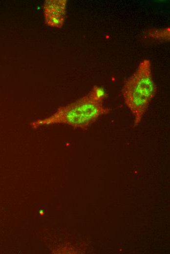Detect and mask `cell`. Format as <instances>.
Segmentation results:
<instances>
[{"mask_svg": "<svg viewBox=\"0 0 170 254\" xmlns=\"http://www.w3.org/2000/svg\"><path fill=\"white\" fill-rule=\"evenodd\" d=\"M105 99L98 95L92 88L80 99L60 107L50 116L30 123L33 129L55 124H65L86 129L100 117L109 113L110 109L104 105Z\"/></svg>", "mask_w": 170, "mask_h": 254, "instance_id": "obj_1", "label": "cell"}, {"mask_svg": "<svg viewBox=\"0 0 170 254\" xmlns=\"http://www.w3.org/2000/svg\"><path fill=\"white\" fill-rule=\"evenodd\" d=\"M122 92L126 105L134 116V125L138 126L156 92L149 60L144 59L140 63L126 80Z\"/></svg>", "mask_w": 170, "mask_h": 254, "instance_id": "obj_2", "label": "cell"}, {"mask_svg": "<svg viewBox=\"0 0 170 254\" xmlns=\"http://www.w3.org/2000/svg\"><path fill=\"white\" fill-rule=\"evenodd\" d=\"M66 0H47L43 6V14L45 23L51 27L62 28L66 13Z\"/></svg>", "mask_w": 170, "mask_h": 254, "instance_id": "obj_3", "label": "cell"}, {"mask_svg": "<svg viewBox=\"0 0 170 254\" xmlns=\"http://www.w3.org/2000/svg\"><path fill=\"white\" fill-rule=\"evenodd\" d=\"M170 27L164 29H152L148 30L146 34L149 38L159 40L169 41L170 40Z\"/></svg>", "mask_w": 170, "mask_h": 254, "instance_id": "obj_4", "label": "cell"}, {"mask_svg": "<svg viewBox=\"0 0 170 254\" xmlns=\"http://www.w3.org/2000/svg\"><path fill=\"white\" fill-rule=\"evenodd\" d=\"M100 87H101V86H100ZM102 88H103V87H102ZM103 89H104V88H103ZM105 92H106V91H105Z\"/></svg>", "mask_w": 170, "mask_h": 254, "instance_id": "obj_5", "label": "cell"}]
</instances>
